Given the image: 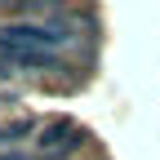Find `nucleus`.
Segmentation results:
<instances>
[{"mask_svg":"<svg viewBox=\"0 0 160 160\" xmlns=\"http://www.w3.org/2000/svg\"><path fill=\"white\" fill-rule=\"evenodd\" d=\"M67 40H71V27H62V22H31V18L5 22L0 27V58L13 62V67L45 71V67L58 62Z\"/></svg>","mask_w":160,"mask_h":160,"instance_id":"1","label":"nucleus"},{"mask_svg":"<svg viewBox=\"0 0 160 160\" xmlns=\"http://www.w3.org/2000/svg\"><path fill=\"white\" fill-rule=\"evenodd\" d=\"M80 142H85V133H80V125H71V120H53V125L36 138V147L45 160H62L67 151H76Z\"/></svg>","mask_w":160,"mask_h":160,"instance_id":"2","label":"nucleus"},{"mask_svg":"<svg viewBox=\"0 0 160 160\" xmlns=\"http://www.w3.org/2000/svg\"><path fill=\"white\" fill-rule=\"evenodd\" d=\"M0 160H31V156H22V151H5Z\"/></svg>","mask_w":160,"mask_h":160,"instance_id":"3","label":"nucleus"}]
</instances>
